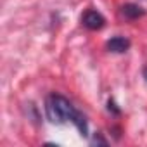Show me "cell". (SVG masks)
Segmentation results:
<instances>
[{
    "label": "cell",
    "instance_id": "5",
    "mask_svg": "<svg viewBox=\"0 0 147 147\" xmlns=\"http://www.w3.org/2000/svg\"><path fill=\"white\" fill-rule=\"evenodd\" d=\"M144 76H145V80H147V67L144 69Z\"/></svg>",
    "mask_w": 147,
    "mask_h": 147
},
{
    "label": "cell",
    "instance_id": "4",
    "mask_svg": "<svg viewBox=\"0 0 147 147\" xmlns=\"http://www.w3.org/2000/svg\"><path fill=\"white\" fill-rule=\"evenodd\" d=\"M121 14H123L126 19H138V18H142L145 12H144L142 7H138V5H135V4H126V5L121 7Z\"/></svg>",
    "mask_w": 147,
    "mask_h": 147
},
{
    "label": "cell",
    "instance_id": "3",
    "mask_svg": "<svg viewBox=\"0 0 147 147\" xmlns=\"http://www.w3.org/2000/svg\"><path fill=\"white\" fill-rule=\"evenodd\" d=\"M106 47H107V50H111V52L121 54V52H126V50L130 49V42H128L126 38H123V36H114V38H111V40L106 43Z\"/></svg>",
    "mask_w": 147,
    "mask_h": 147
},
{
    "label": "cell",
    "instance_id": "1",
    "mask_svg": "<svg viewBox=\"0 0 147 147\" xmlns=\"http://www.w3.org/2000/svg\"><path fill=\"white\" fill-rule=\"evenodd\" d=\"M45 111H47V116L50 121L54 123H64V121H71L78 128V131L87 137L88 135V123H87V118L78 111L75 109L66 97L59 95V94H52L49 95L47 102H45Z\"/></svg>",
    "mask_w": 147,
    "mask_h": 147
},
{
    "label": "cell",
    "instance_id": "2",
    "mask_svg": "<svg viewBox=\"0 0 147 147\" xmlns=\"http://www.w3.org/2000/svg\"><path fill=\"white\" fill-rule=\"evenodd\" d=\"M82 21H83V26L88 28V30H92V31H97V30L104 28V24H106L104 16L100 12H97V11H92V9L83 14Z\"/></svg>",
    "mask_w": 147,
    "mask_h": 147
}]
</instances>
